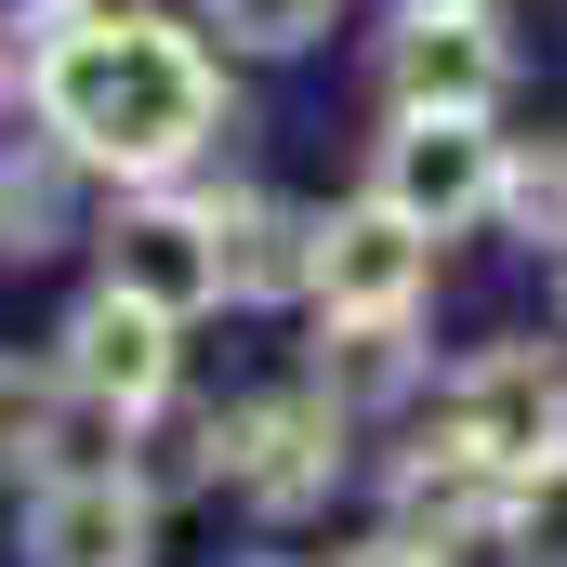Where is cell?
I'll return each mask as SVG.
<instances>
[{"instance_id":"obj_1","label":"cell","mask_w":567,"mask_h":567,"mask_svg":"<svg viewBox=\"0 0 567 567\" xmlns=\"http://www.w3.org/2000/svg\"><path fill=\"white\" fill-rule=\"evenodd\" d=\"M40 120L80 172H120V185H172L212 120H225V80L212 53L172 27V13H133V0H66L40 27Z\"/></svg>"},{"instance_id":"obj_2","label":"cell","mask_w":567,"mask_h":567,"mask_svg":"<svg viewBox=\"0 0 567 567\" xmlns=\"http://www.w3.org/2000/svg\"><path fill=\"white\" fill-rule=\"evenodd\" d=\"M370 198H396L410 225L462 238L475 212H502V145H488V106H396V133L370 158Z\"/></svg>"},{"instance_id":"obj_3","label":"cell","mask_w":567,"mask_h":567,"mask_svg":"<svg viewBox=\"0 0 567 567\" xmlns=\"http://www.w3.org/2000/svg\"><path fill=\"white\" fill-rule=\"evenodd\" d=\"M435 290V225H410L396 198H357L317 225V303L330 317H423Z\"/></svg>"},{"instance_id":"obj_4","label":"cell","mask_w":567,"mask_h":567,"mask_svg":"<svg viewBox=\"0 0 567 567\" xmlns=\"http://www.w3.org/2000/svg\"><path fill=\"white\" fill-rule=\"evenodd\" d=\"M449 435H462L475 462H502V475L555 462L567 449V370L542 343H488V357L462 370V396H449Z\"/></svg>"},{"instance_id":"obj_5","label":"cell","mask_w":567,"mask_h":567,"mask_svg":"<svg viewBox=\"0 0 567 567\" xmlns=\"http://www.w3.org/2000/svg\"><path fill=\"white\" fill-rule=\"evenodd\" d=\"M502 80H515V53H502V27L475 0H410L396 40H383V93L396 106H502Z\"/></svg>"},{"instance_id":"obj_6","label":"cell","mask_w":567,"mask_h":567,"mask_svg":"<svg viewBox=\"0 0 567 567\" xmlns=\"http://www.w3.org/2000/svg\"><path fill=\"white\" fill-rule=\"evenodd\" d=\"M172 330H185V317H158L145 290L106 278L66 317V396H93V410H158V396H172Z\"/></svg>"},{"instance_id":"obj_7","label":"cell","mask_w":567,"mask_h":567,"mask_svg":"<svg viewBox=\"0 0 567 567\" xmlns=\"http://www.w3.org/2000/svg\"><path fill=\"white\" fill-rule=\"evenodd\" d=\"M27 567H158V488H133V475H53L27 502Z\"/></svg>"},{"instance_id":"obj_8","label":"cell","mask_w":567,"mask_h":567,"mask_svg":"<svg viewBox=\"0 0 567 567\" xmlns=\"http://www.w3.org/2000/svg\"><path fill=\"white\" fill-rule=\"evenodd\" d=\"M225 475H238L265 515H303V502L343 475V396H265V410H238Z\"/></svg>"},{"instance_id":"obj_9","label":"cell","mask_w":567,"mask_h":567,"mask_svg":"<svg viewBox=\"0 0 567 567\" xmlns=\"http://www.w3.org/2000/svg\"><path fill=\"white\" fill-rule=\"evenodd\" d=\"M502 515H515V475L475 462L462 435L423 449V462L396 475V542H423V555H475V542H502Z\"/></svg>"},{"instance_id":"obj_10","label":"cell","mask_w":567,"mask_h":567,"mask_svg":"<svg viewBox=\"0 0 567 567\" xmlns=\"http://www.w3.org/2000/svg\"><path fill=\"white\" fill-rule=\"evenodd\" d=\"M106 278L145 290L158 317H198V303H225V212H133L120 225V251H106Z\"/></svg>"},{"instance_id":"obj_11","label":"cell","mask_w":567,"mask_h":567,"mask_svg":"<svg viewBox=\"0 0 567 567\" xmlns=\"http://www.w3.org/2000/svg\"><path fill=\"white\" fill-rule=\"evenodd\" d=\"M225 278L238 290H317V225L303 212H225Z\"/></svg>"},{"instance_id":"obj_12","label":"cell","mask_w":567,"mask_h":567,"mask_svg":"<svg viewBox=\"0 0 567 567\" xmlns=\"http://www.w3.org/2000/svg\"><path fill=\"white\" fill-rule=\"evenodd\" d=\"M502 225H515L528 251H567V145H542V158H502Z\"/></svg>"},{"instance_id":"obj_13","label":"cell","mask_w":567,"mask_h":567,"mask_svg":"<svg viewBox=\"0 0 567 567\" xmlns=\"http://www.w3.org/2000/svg\"><path fill=\"white\" fill-rule=\"evenodd\" d=\"M502 542H515L528 567H567V449L515 475V515H502Z\"/></svg>"},{"instance_id":"obj_14","label":"cell","mask_w":567,"mask_h":567,"mask_svg":"<svg viewBox=\"0 0 567 567\" xmlns=\"http://www.w3.org/2000/svg\"><path fill=\"white\" fill-rule=\"evenodd\" d=\"M396 383H410V317H343L330 396H396Z\"/></svg>"},{"instance_id":"obj_15","label":"cell","mask_w":567,"mask_h":567,"mask_svg":"<svg viewBox=\"0 0 567 567\" xmlns=\"http://www.w3.org/2000/svg\"><path fill=\"white\" fill-rule=\"evenodd\" d=\"M66 435H53V383L40 370H0V475H40Z\"/></svg>"},{"instance_id":"obj_16","label":"cell","mask_w":567,"mask_h":567,"mask_svg":"<svg viewBox=\"0 0 567 567\" xmlns=\"http://www.w3.org/2000/svg\"><path fill=\"white\" fill-rule=\"evenodd\" d=\"M212 27L238 53H303V40H330V0H212Z\"/></svg>"},{"instance_id":"obj_17","label":"cell","mask_w":567,"mask_h":567,"mask_svg":"<svg viewBox=\"0 0 567 567\" xmlns=\"http://www.w3.org/2000/svg\"><path fill=\"white\" fill-rule=\"evenodd\" d=\"M343 567H435L423 542H370V555H343Z\"/></svg>"},{"instance_id":"obj_18","label":"cell","mask_w":567,"mask_h":567,"mask_svg":"<svg viewBox=\"0 0 567 567\" xmlns=\"http://www.w3.org/2000/svg\"><path fill=\"white\" fill-rule=\"evenodd\" d=\"M251 567H278V555H251Z\"/></svg>"}]
</instances>
